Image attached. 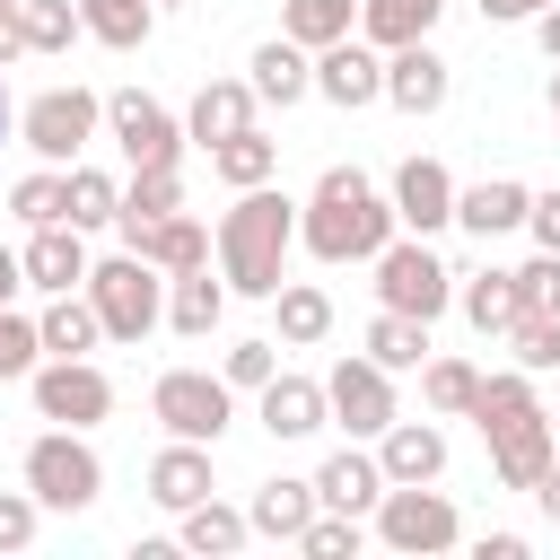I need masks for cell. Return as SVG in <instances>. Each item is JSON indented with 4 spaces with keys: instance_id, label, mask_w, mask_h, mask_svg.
Returning a JSON list of instances; mask_svg holds the SVG:
<instances>
[{
    "instance_id": "cell-11",
    "label": "cell",
    "mask_w": 560,
    "mask_h": 560,
    "mask_svg": "<svg viewBox=\"0 0 560 560\" xmlns=\"http://www.w3.org/2000/svg\"><path fill=\"white\" fill-rule=\"evenodd\" d=\"M26 394H35V420H52V429H96L114 411V376L96 359H44L26 376Z\"/></svg>"
},
{
    "instance_id": "cell-55",
    "label": "cell",
    "mask_w": 560,
    "mask_h": 560,
    "mask_svg": "<svg viewBox=\"0 0 560 560\" xmlns=\"http://www.w3.org/2000/svg\"><path fill=\"white\" fill-rule=\"evenodd\" d=\"M551 131H560V70H551Z\"/></svg>"
},
{
    "instance_id": "cell-25",
    "label": "cell",
    "mask_w": 560,
    "mask_h": 560,
    "mask_svg": "<svg viewBox=\"0 0 560 560\" xmlns=\"http://www.w3.org/2000/svg\"><path fill=\"white\" fill-rule=\"evenodd\" d=\"M175 210H184V166H131L122 210H114V236L131 245L140 228H158V219H175Z\"/></svg>"
},
{
    "instance_id": "cell-49",
    "label": "cell",
    "mask_w": 560,
    "mask_h": 560,
    "mask_svg": "<svg viewBox=\"0 0 560 560\" xmlns=\"http://www.w3.org/2000/svg\"><path fill=\"white\" fill-rule=\"evenodd\" d=\"M472 560H525V534H481Z\"/></svg>"
},
{
    "instance_id": "cell-47",
    "label": "cell",
    "mask_w": 560,
    "mask_h": 560,
    "mask_svg": "<svg viewBox=\"0 0 560 560\" xmlns=\"http://www.w3.org/2000/svg\"><path fill=\"white\" fill-rule=\"evenodd\" d=\"M525 236H534L542 254H560V184H551V192H534V210H525Z\"/></svg>"
},
{
    "instance_id": "cell-48",
    "label": "cell",
    "mask_w": 560,
    "mask_h": 560,
    "mask_svg": "<svg viewBox=\"0 0 560 560\" xmlns=\"http://www.w3.org/2000/svg\"><path fill=\"white\" fill-rule=\"evenodd\" d=\"M542 9H551V0H481V18H490V26H534Z\"/></svg>"
},
{
    "instance_id": "cell-26",
    "label": "cell",
    "mask_w": 560,
    "mask_h": 560,
    "mask_svg": "<svg viewBox=\"0 0 560 560\" xmlns=\"http://www.w3.org/2000/svg\"><path fill=\"white\" fill-rule=\"evenodd\" d=\"M131 254H149V262H158V271L175 280V271H201V262H219V236H210V228H201L192 210H175V219L140 228V236H131Z\"/></svg>"
},
{
    "instance_id": "cell-50",
    "label": "cell",
    "mask_w": 560,
    "mask_h": 560,
    "mask_svg": "<svg viewBox=\"0 0 560 560\" xmlns=\"http://www.w3.org/2000/svg\"><path fill=\"white\" fill-rule=\"evenodd\" d=\"M9 61H26V26H18V9H0V70Z\"/></svg>"
},
{
    "instance_id": "cell-28",
    "label": "cell",
    "mask_w": 560,
    "mask_h": 560,
    "mask_svg": "<svg viewBox=\"0 0 560 560\" xmlns=\"http://www.w3.org/2000/svg\"><path fill=\"white\" fill-rule=\"evenodd\" d=\"M324 499H315V481H289V472H271L254 499H245V516H254V534L262 542H289L298 551V534H306V516H315Z\"/></svg>"
},
{
    "instance_id": "cell-30",
    "label": "cell",
    "mask_w": 560,
    "mask_h": 560,
    "mask_svg": "<svg viewBox=\"0 0 560 560\" xmlns=\"http://www.w3.org/2000/svg\"><path fill=\"white\" fill-rule=\"evenodd\" d=\"M210 175H219L228 192H245V184H271V175H280V140H271L262 122H245V131H228V140L210 149Z\"/></svg>"
},
{
    "instance_id": "cell-8",
    "label": "cell",
    "mask_w": 560,
    "mask_h": 560,
    "mask_svg": "<svg viewBox=\"0 0 560 560\" xmlns=\"http://www.w3.org/2000/svg\"><path fill=\"white\" fill-rule=\"evenodd\" d=\"M149 420H158L166 438L219 446V438L236 429V385H228V376H210V368H166V376L149 385Z\"/></svg>"
},
{
    "instance_id": "cell-40",
    "label": "cell",
    "mask_w": 560,
    "mask_h": 560,
    "mask_svg": "<svg viewBox=\"0 0 560 560\" xmlns=\"http://www.w3.org/2000/svg\"><path fill=\"white\" fill-rule=\"evenodd\" d=\"M18 26H26V52H70L88 26H79V0H18Z\"/></svg>"
},
{
    "instance_id": "cell-16",
    "label": "cell",
    "mask_w": 560,
    "mask_h": 560,
    "mask_svg": "<svg viewBox=\"0 0 560 560\" xmlns=\"http://www.w3.org/2000/svg\"><path fill=\"white\" fill-rule=\"evenodd\" d=\"M394 481H385V464H376V446L368 438H350V446H332L324 464H315V499L324 508H350V516H376V499H385Z\"/></svg>"
},
{
    "instance_id": "cell-34",
    "label": "cell",
    "mask_w": 560,
    "mask_h": 560,
    "mask_svg": "<svg viewBox=\"0 0 560 560\" xmlns=\"http://www.w3.org/2000/svg\"><path fill=\"white\" fill-rule=\"evenodd\" d=\"M359 341H368V359H376V368H394V376H402V368H429V324H420V315H394V306H376Z\"/></svg>"
},
{
    "instance_id": "cell-53",
    "label": "cell",
    "mask_w": 560,
    "mask_h": 560,
    "mask_svg": "<svg viewBox=\"0 0 560 560\" xmlns=\"http://www.w3.org/2000/svg\"><path fill=\"white\" fill-rule=\"evenodd\" d=\"M534 508H542V516H551V525H560V455H551V472H542V481H534Z\"/></svg>"
},
{
    "instance_id": "cell-32",
    "label": "cell",
    "mask_w": 560,
    "mask_h": 560,
    "mask_svg": "<svg viewBox=\"0 0 560 560\" xmlns=\"http://www.w3.org/2000/svg\"><path fill=\"white\" fill-rule=\"evenodd\" d=\"M79 26L105 44V52H140L158 35V0H79Z\"/></svg>"
},
{
    "instance_id": "cell-15",
    "label": "cell",
    "mask_w": 560,
    "mask_h": 560,
    "mask_svg": "<svg viewBox=\"0 0 560 560\" xmlns=\"http://www.w3.org/2000/svg\"><path fill=\"white\" fill-rule=\"evenodd\" d=\"M446 88H455V70H446V52H438L429 35L385 52V105H394V114H411V122H420V114H438V105H446Z\"/></svg>"
},
{
    "instance_id": "cell-33",
    "label": "cell",
    "mask_w": 560,
    "mask_h": 560,
    "mask_svg": "<svg viewBox=\"0 0 560 560\" xmlns=\"http://www.w3.org/2000/svg\"><path fill=\"white\" fill-rule=\"evenodd\" d=\"M455 306H464V324H472L481 341H499V332L516 324V271H472V280H455Z\"/></svg>"
},
{
    "instance_id": "cell-1",
    "label": "cell",
    "mask_w": 560,
    "mask_h": 560,
    "mask_svg": "<svg viewBox=\"0 0 560 560\" xmlns=\"http://www.w3.org/2000/svg\"><path fill=\"white\" fill-rule=\"evenodd\" d=\"M402 236V219H394V201H385V184H368L359 166H324L315 175V192L298 201V245L315 254V262H376L385 245Z\"/></svg>"
},
{
    "instance_id": "cell-41",
    "label": "cell",
    "mask_w": 560,
    "mask_h": 560,
    "mask_svg": "<svg viewBox=\"0 0 560 560\" xmlns=\"http://www.w3.org/2000/svg\"><path fill=\"white\" fill-rule=\"evenodd\" d=\"M114 210H122V184L105 175V166H70V228H114Z\"/></svg>"
},
{
    "instance_id": "cell-3",
    "label": "cell",
    "mask_w": 560,
    "mask_h": 560,
    "mask_svg": "<svg viewBox=\"0 0 560 560\" xmlns=\"http://www.w3.org/2000/svg\"><path fill=\"white\" fill-rule=\"evenodd\" d=\"M219 271H228V289L236 298H280V280H289V245H298V201L280 192V184H245L228 210H219Z\"/></svg>"
},
{
    "instance_id": "cell-19",
    "label": "cell",
    "mask_w": 560,
    "mask_h": 560,
    "mask_svg": "<svg viewBox=\"0 0 560 560\" xmlns=\"http://www.w3.org/2000/svg\"><path fill=\"white\" fill-rule=\"evenodd\" d=\"M88 271H96V254H88V228H35L26 236V289H44V298H61V289H88Z\"/></svg>"
},
{
    "instance_id": "cell-52",
    "label": "cell",
    "mask_w": 560,
    "mask_h": 560,
    "mask_svg": "<svg viewBox=\"0 0 560 560\" xmlns=\"http://www.w3.org/2000/svg\"><path fill=\"white\" fill-rule=\"evenodd\" d=\"M18 289H26V254L0 245V306H18Z\"/></svg>"
},
{
    "instance_id": "cell-35",
    "label": "cell",
    "mask_w": 560,
    "mask_h": 560,
    "mask_svg": "<svg viewBox=\"0 0 560 560\" xmlns=\"http://www.w3.org/2000/svg\"><path fill=\"white\" fill-rule=\"evenodd\" d=\"M438 9H446V0H359V35H368L376 52H394V44H420V35L438 26Z\"/></svg>"
},
{
    "instance_id": "cell-2",
    "label": "cell",
    "mask_w": 560,
    "mask_h": 560,
    "mask_svg": "<svg viewBox=\"0 0 560 560\" xmlns=\"http://www.w3.org/2000/svg\"><path fill=\"white\" fill-rule=\"evenodd\" d=\"M472 429H481V446H490V472H499L508 490L534 499V481H542L551 455H560V438H551V402L534 394V368H499V376H481V394H472Z\"/></svg>"
},
{
    "instance_id": "cell-27",
    "label": "cell",
    "mask_w": 560,
    "mask_h": 560,
    "mask_svg": "<svg viewBox=\"0 0 560 560\" xmlns=\"http://www.w3.org/2000/svg\"><path fill=\"white\" fill-rule=\"evenodd\" d=\"M35 332H44V359H88V350L105 341V315H96L88 289H61V298H44Z\"/></svg>"
},
{
    "instance_id": "cell-58",
    "label": "cell",
    "mask_w": 560,
    "mask_h": 560,
    "mask_svg": "<svg viewBox=\"0 0 560 560\" xmlns=\"http://www.w3.org/2000/svg\"><path fill=\"white\" fill-rule=\"evenodd\" d=\"M0 9H18V0H0Z\"/></svg>"
},
{
    "instance_id": "cell-38",
    "label": "cell",
    "mask_w": 560,
    "mask_h": 560,
    "mask_svg": "<svg viewBox=\"0 0 560 560\" xmlns=\"http://www.w3.org/2000/svg\"><path fill=\"white\" fill-rule=\"evenodd\" d=\"M9 210H18L26 228H61V219H70V166H35V175H18V184H9Z\"/></svg>"
},
{
    "instance_id": "cell-14",
    "label": "cell",
    "mask_w": 560,
    "mask_h": 560,
    "mask_svg": "<svg viewBox=\"0 0 560 560\" xmlns=\"http://www.w3.org/2000/svg\"><path fill=\"white\" fill-rule=\"evenodd\" d=\"M385 201H394V219H402L411 236L455 228V175H446L438 158H402V166L385 175Z\"/></svg>"
},
{
    "instance_id": "cell-36",
    "label": "cell",
    "mask_w": 560,
    "mask_h": 560,
    "mask_svg": "<svg viewBox=\"0 0 560 560\" xmlns=\"http://www.w3.org/2000/svg\"><path fill=\"white\" fill-rule=\"evenodd\" d=\"M280 35L306 44V52H324V44L359 35V0H289V9H280Z\"/></svg>"
},
{
    "instance_id": "cell-43",
    "label": "cell",
    "mask_w": 560,
    "mask_h": 560,
    "mask_svg": "<svg viewBox=\"0 0 560 560\" xmlns=\"http://www.w3.org/2000/svg\"><path fill=\"white\" fill-rule=\"evenodd\" d=\"M35 368H44V332H35V315L0 306V385H26Z\"/></svg>"
},
{
    "instance_id": "cell-39",
    "label": "cell",
    "mask_w": 560,
    "mask_h": 560,
    "mask_svg": "<svg viewBox=\"0 0 560 560\" xmlns=\"http://www.w3.org/2000/svg\"><path fill=\"white\" fill-rule=\"evenodd\" d=\"M359 542H368V516H350V508H315L298 534L306 560H359Z\"/></svg>"
},
{
    "instance_id": "cell-42",
    "label": "cell",
    "mask_w": 560,
    "mask_h": 560,
    "mask_svg": "<svg viewBox=\"0 0 560 560\" xmlns=\"http://www.w3.org/2000/svg\"><path fill=\"white\" fill-rule=\"evenodd\" d=\"M499 341H508V359H516V368H534V376H551V368H560V315H516Z\"/></svg>"
},
{
    "instance_id": "cell-56",
    "label": "cell",
    "mask_w": 560,
    "mask_h": 560,
    "mask_svg": "<svg viewBox=\"0 0 560 560\" xmlns=\"http://www.w3.org/2000/svg\"><path fill=\"white\" fill-rule=\"evenodd\" d=\"M158 9H184V0H158Z\"/></svg>"
},
{
    "instance_id": "cell-10",
    "label": "cell",
    "mask_w": 560,
    "mask_h": 560,
    "mask_svg": "<svg viewBox=\"0 0 560 560\" xmlns=\"http://www.w3.org/2000/svg\"><path fill=\"white\" fill-rule=\"evenodd\" d=\"M105 140L122 149V166H184V149H192L184 114L158 105L149 88H114L105 96Z\"/></svg>"
},
{
    "instance_id": "cell-22",
    "label": "cell",
    "mask_w": 560,
    "mask_h": 560,
    "mask_svg": "<svg viewBox=\"0 0 560 560\" xmlns=\"http://www.w3.org/2000/svg\"><path fill=\"white\" fill-rule=\"evenodd\" d=\"M376 464H385V481H446V429H438V411L429 420H394L376 438Z\"/></svg>"
},
{
    "instance_id": "cell-24",
    "label": "cell",
    "mask_w": 560,
    "mask_h": 560,
    "mask_svg": "<svg viewBox=\"0 0 560 560\" xmlns=\"http://www.w3.org/2000/svg\"><path fill=\"white\" fill-rule=\"evenodd\" d=\"M245 79H254L262 105H298V96H315V52L289 44V35H262L254 61H245Z\"/></svg>"
},
{
    "instance_id": "cell-21",
    "label": "cell",
    "mask_w": 560,
    "mask_h": 560,
    "mask_svg": "<svg viewBox=\"0 0 560 560\" xmlns=\"http://www.w3.org/2000/svg\"><path fill=\"white\" fill-rule=\"evenodd\" d=\"M228 298H236L228 271H210V262H201V271H175V280H166V332L210 341V332L228 324Z\"/></svg>"
},
{
    "instance_id": "cell-20",
    "label": "cell",
    "mask_w": 560,
    "mask_h": 560,
    "mask_svg": "<svg viewBox=\"0 0 560 560\" xmlns=\"http://www.w3.org/2000/svg\"><path fill=\"white\" fill-rule=\"evenodd\" d=\"M262 114V96H254V79H201L192 88V105H184V131H192V149H219L228 131H245Z\"/></svg>"
},
{
    "instance_id": "cell-4",
    "label": "cell",
    "mask_w": 560,
    "mask_h": 560,
    "mask_svg": "<svg viewBox=\"0 0 560 560\" xmlns=\"http://www.w3.org/2000/svg\"><path fill=\"white\" fill-rule=\"evenodd\" d=\"M18 481H26L52 516H79V508L105 499V464H96L88 429H35L26 455H18Z\"/></svg>"
},
{
    "instance_id": "cell-13",
    "label": "cell",
    "mask_w": 560,
    "mask_h": 560,
    "mask_svg": "<svg viewBox=\"0 0 560 560\" xmlns=\"http://www.w3.org/2000/svg\"><path fill=\"white\" fill-rule=\"evenodd\" d=\"M315 96H324V105H341V114H359V105H385V52H376L368 35H341V44H324V52H315Z\"/></svg>"
},
{
    "instance_id": "cell-29",
    "label": "cell",
    "mask_w": 560,
    "mask_h": 560,
    "mask_svg": "<svg viewBox=\"0 0 560 560\" xmlns=\"http://www.w3.org/2000/svg\"><path fill=\"white\" fill-rule=\"evenodd\" d=\"M175 542H184V551H201V560H228V551H245V542H254V516H245V508H228V499L210 490V499H192V508L175 516Z\"/></svg>"
},
{
    "instance_id": "cell-9",
    "label": "cell",
    "mask_w": 560,
    "mask_h": 560,
    "mask_svg": "<svg viewBox=\"0 0 560 560\" xmlns=\"http://www.w3.org/2000/svg\"><path fill=\"white\" fill-rule=\"evenodd\" d=\"M368 271H376V306H394V315L438 324V315L455 306V271H446V262H438V245H429V236H411V228H402Z\"/></svg>"
},
{
    "instance_id": "cell-23",
    "label": "cell",
    "mask_w": 560,
    "mask_h": 560,
    "mask_svg": "<svg viewBox=\"0 0 560 560\" xmlns=\"http://www.w3.org/2000/svg\"><path fill=\"white\" fill-rule=\"evenodd\" d=\"M219 481H210V446H192V438H166L158 455H149V499L166 508V516H184L192 499H210Z\"/></svg>"
},
{
    "instance_id": "cell-37",
    "label": "cell",
    "mask_w": 560,
    "mask_h": 560,
    "mask_svg": "<svg viewBox=\"0 0 560 560\" xmlns=\"http://www.w3.org/2000/svg\"><path fill=\"white\" fill-rule=\"evenodd\" d=\"M472 394H481V368H472V359H438V350H429V368H420V402H429L438 420H472Z\"/></svg>"
},
{
    "instance_id": "cell-5",
    "label": "cell",
    "mask_w": 560,
    "mask_h": 560,
    "mask_svg": "<svg viewBox=\"0 0 560 560\" xmlns=\"http://www.w3.org/2000/svg\"><path fill=\"white\" fill-rule=\"evenodd\" d=\"M88 298H96V315H105V341H149V332L166 324V271H158L149 254H131V245L88 271Z\"/></svg>"
},
{
    "instance_id": "cell-17",
    "label": "cell",
    "mask_w": 560,
    "mask_h": 560,
    "mask_svg": "<svg viewBox=\"0 0 560 560\" xmlns=\"http://www.w3.org/2000/svg\"><path fill=\"white\" fill-rule=\"evenodd\" d=\"M525 210H534V184H516V175H481V184H455V228L464 236H516L525 228Z\"/></svg>"
},
{
    "instance_id": "cell-46",
    "label": "cell",
    "mask_w": 560,
    "mask_h": 560,
    "mask_svg": "<svg viewBox=\"0 0 560 560\" xmlns=\"http://www.w3.org/2000/svg\"><path fill=\"white\" fill-rule=\"evenodd\" d=\"M35 525H44V499L35 490H0V551H26Z\"/></svg>"
},
{
    "instance_id": "cell-44",
    "label": "cell",
    "mask_w": 560,
    "mask_h": 560,
    "mask_svg": "<svg viewBox=\"0 0 560 560\" xmlns=\"http://www.w3.org/2000/svg\"><path fill=\"white\" fill-rule=\"evenodd\" d=\"M516 315H560V254H525L516 262Z\"/></svg>"
},
{
    "instance_id": "cell-12",
    "label": "cell",
    "mask_w": 560,
    "mask_h": 560,
    "mask_svg": "<svg viewBox=\"0 0 560 560\" xmlns=\"http://www.w3.org/2000/svg\"><path fill=\"white\" fill-rule=\"evenodd\" d=\"M324 402H332V420H341L350 438H368V446H376V438L402 420V411H394V368H376L368 350H359V359H332Z\"/></svg>"
},
{
    "instance_id": "cell-31",
    "label": "cell",
    "mask_w": 560,
    "mask_h": 560,
    "mask_svg": "<svg viewBox=\"0 0 560 560\" xmlns=\"http://www.w3.org/2000/svg\"><path fill=\"white\" fill-rule=\"evenodd\" d=\"M271 315H280V350H315L332 332V289L324 280H280Z\"/></svg>"
},
{
    "instance_id": "cell-6",
    "label": "cell",
    "mask_w": 560,
    "mask_h": 560,
    "mask_svg": "<svg viewBox=\"0 0 560 560\" xmlns=\"http://www.w3.org/2000/svg\"><path fill=\"white\" fill-rule=\"evenodd\" d=\"M368 534H376L385 551H402V560H438V551L464 542V516H455V499H446L438 481H394V490L376 499Z\"/></svg>"
},
{
    "instance_id": "cell-45",
    "label": "cell",
    "mask_w": 560,
    "mask_h": 560,
    "mask_svg": "<svg viewBox=\"0 0 560 560\" xmlns=\"http://www.w3.org/2000/svg\"><path fill=\"white\" fill-rule=\"evenodd\" d=\"M219 376H228L236 394H262V385L280 376V341H228V359H219Z\"/></svg>"
},
{
    "instance_id": "cell-54",
    "label": "cell",
    "mask_w": 560,
    "mask_h": 560,
    "mask_svg": "<svg viewBox=\"0 0 560 560\" xmlns=\"http://www.w3.org/2000/svg\"><path fill=\"white\" fill-rule=\"evenodd\" d=\"M9 131H18V105H9V88H0V140H9Z\"/></svg>"
},
{
    "instance_id": "cell-18",
    "label": "cell",
    "mask_w": 560,
    "mask_h": 560,
    "mask_svg": "<svg viewBox=\"0 0 560 560\" xmlns=\"http://www.w3.org/2000/svg\"><path fill=\"white\" fill-rule=\"evenodd\" d=\"M254 420H262V429H271L280 446L315 438V429L332 420V402H324V376H289V368H280V376H271V385L254 394Z\"/></svg>"
},
{
    "instance_id": "cell-57",
    "label": "cell",
    "mask_w": 560,
    "mask_h": 560,
    "mask_svg": "<svg viewBox=\"0 0 560 560\" xmlns=\"http://www.w3.org/2000/svg\"><path fill=\"white\" fill-rule=\"evenodd\" d=\"M551 438H560V411H551Z\"/></svg>"
},
{
    "instance_id": "cell-7",
    "label": "cell",
    "mask_w": 560,
    "mask_h": 560,
    "mask_svg": "<svg viewBox=\"0 0 560 560\" xmlns=\"http://www.w3.org/2000/svg\"><path fill=\"white\" fill-rule=\"evenodd\" d=\"M105 131V96L96 88H44V96H26L18 105V140L35 149V166H79V149Z\"/></svg>"
},
{
    "instance_id": "cell-51",
    "label": "cell",
    "mask_w": 560,
    "mask_h": 560,
    "mask_svg": "<svg viewBox=\"0 0 560 560\" xmlns=\"http://www.w3.org/2000/svg\"><path fill=\"white\" fill-rule=\"evenodd\" d=\"M534 44H542V61H551V70H560V0H551V9H542V18H534Z\"/></svg>"
}]
</instances>
